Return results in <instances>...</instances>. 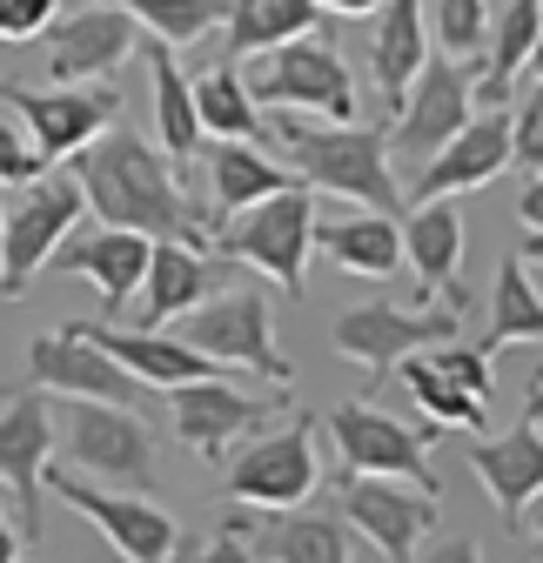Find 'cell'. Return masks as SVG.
I'll use <instances>...</instances> for the list:
<instances>
[{
    "label": "cell",
    "mask_w": 543,
    "mask_h": 563,
    "mask_svg": "<svg viewBox=\"0 0 543 563\" xmlns=\"http://www.w3.org/2000/svg\"><path fill=\"white\" fill-rule=\"evenodd\" d=\"M75 175L88 188V208L101 222H121V229H142V235H175V242H201L215 249V229H209V208H201L181 175H175V155L155 148L142 128L114 121L108 134H95L88 148L75 155Z\"/></svg>",
    "instance_id": "6da1fadb"
},
{
    "label": "cell",
    "mask_w": 543,
    "mask_h": 563,
    "mask_svg": "<svg viewBox=\"0 0 543 563\" xmlns=\"http://www.w3.org/2000/svg\"><path fill=\"white\" fill-rule=\"evenodd\" d=\"M276 141L289 148V168L315 188V195H343L356 208H383L396 216V175H389V141L369 121H296V108H282Z\"/></svg>",
    "instance_id": "7a4b0ae2"
},
{
    "label": "cell",
    "mask_w": 543,
    "mask_h": 563,
    "mask_svg": "<svg viewBox=\"0 0 543 563\" xmlns=\"http://www.w3.org/2000/svg\"><path fill=\"white\" fill-rule=\"evenodd\" d=\"M309 249H315V188H309V181H289V188H276V195H262L255 208L222 216V229H215V255H229V262L268 275L289 302L302 296Z\"/></svg>",
    "instance_id": "3957f363"
},
{
    "label": "cell",
    "mask_w": 543,
    "mask_h": 563,
    "mask_svg": "<svg viewBox=\"0 0 543 563\" xmlns=\"http://www.w3.org/2000/svg\"><path fill=\"white\" fill-rule=\"evenodd\" d=\"M54 450H60L67 470H88L114 489H148L155 483V422L134 416V402L60 396Z\"/></svg>",
    "instance_id": "277c9868"
},
{
    "label": "cell",
    "mask_w": 543,
    "mask_h": 563,
    "mask_svg": "<svg viewBox=\"0 0 543 563\" xmlns=\"http://www.w3.org/2000/svg\"><path fill=\"white\" fill-rule=\"evenodd\" d=\"M315 476H322L315 416H296L282 430H262L255 443H242L222 463V497L248 504V510H296L315 497Z\"/></svg>",
    "instance_id": "5b68a950"
},
{
    "label": "cell",
    "mask_w": 543,
    "mask_h": 563,
    "mask_svg": "<svg viewBox=\"0 0 543 563\" xmlns=\"http://www.w3.org/2000/svg\"><path fill=\"white\" fill-rule=\"evenodd\" d=\"M255 101L268 108H296V114H322V121H356V75L343 47L329 34H296L282 47H268L262 67L248 75Z\"/></svg>",
    "instance_id": "8992f818"
},
{
    "label": "cell",
    "mask_w": 543,
    "mask_h": 563,
    "mask_svg": "<svg viewBox=\"0 0 543 563\" xmlns=\"http://www.w3.org/2000/svg\"><path fill=\"white\" fill-rule=\"evenodd\" d=\"M81 208H88V188H81L75 168H67V175H47L41 168L21 188V201L8 208V242H0V296H8V302H21L27 282L47 268V255L75 235Z\"/></svg>",
    "instance_id": "52a82bcc"
},
{
    "label": "cell",
    "mask_w": 543,
    "mask_h": 563,
    "mask_svg": "<svg viewBox=\"0 0 543 563\" xmlns=\"http://www.w3.org/2000/svg\"><path fill=\"white\" fill-rule=\"evenodd\" d=\"M463 329V302H363V309H350V316H335V329H329V342H335V356H350V363H363V369H396L402 356H417V349H436V342H450Z\"/></svg>",
    "instance_id": "ba28073f"
},
{
    "label": "cell",
    "mask_w": 543,
    "mask_h": 563,
    "mask_svg": "<svg viewBox=\"0 0 543 563\" xmlns=\"http://www.w3.org/2000/svg\"><path fill=\"white\" fill-rule=\"evenodd\" d=\"M181 335L201 349V356H215L222 369H248L262 383L289 389L296 369L289 356L276 349V335H268V296L262 289H229V296H209L201 309L181 316Z\"/></svg>",
    "instance_id": "9c48e42d"
},
{
    "label": "cell",
    "mask_w": 543,
    "mask_h": 563,
    "mask_svg": "<svg viewBox=\"0 0 543 563\" xmlns=\"http://www.w3.org/2000/svg\"><path fill=\"white\" fill-rule=\"evenodd\" d=\"M477 114V67H469L463 54H430L423 67H417V81H410V95L396 101V128H389V155H402V162H430L443 141Z\"/></svg>",
    "instance_id": "30bf717a"
},
{
    "label": "cell",
    "mask_w": 543,
    "mask_h": 563,
    "mask_svg": "<svg viewBox=\"0 0 543 563\" xmlns=\"http://www.w3.org/2000/svg\"><path fill=\"white\" fill-rule=\"evenodd\" d=\"M0 108H14L47 162H75L95 134L121 121V88L114 81H54V88H0Z\"/></svg>",
    "instance_id": "8fae6325"
},
{
    "label": "cell",
    "mask_w": 543,
    "mask_h": 563,
    "mask_svg": "<svg viewBox=\"0 0 543 563\" xmlns=\"http://www.w3.org/2000/svg\"><path fill=\"white\" fill-rule=\"evenodd\" d=\"M47 483H54V497H60V504H75V510L108 537L114 556H128V563H168V556H181V523H175L162 504L134 497V489L81 483L75 470H54Z\"/></svg>",
    "instance_id": "7c38bea8"
},
{
    "label": "cell",
    "mask_w": 543,
    "mask_h": 563,
    "mask_svg": "<svg viewBox=\"0 0 543 563\" xmlns=\"http://www.w3.org/2000/svg\"><path fill=\"white\" fill-rule=\"evenodd\" d=\"M27 376H34L47 396H101V402H142V396H148V383L134 376L121 356H108V349H101L95 322H67V329L34 335Z\"/></svg>",
    "instance_id": "4fadbf2b"
},
{
    "label": "cell",
    "mask_w": 543,
    "mask_h": 563,
    "mask_svg": "<svg viewBox=\"0 0 543 563\" xmlns=\"http://www.w3.org/2000/svg\"><path fill=\"white\" fill-rule=\"evenodd\" d=\"M168 422H175V443H188L201 463H215L262 422H276V396H248L229 376H201V383H175L168 389Z\"/></svg>",
    "instance_id": "5bb4252c"
},
{
    "label": "cell",
    "mask_w": 543,
    "mask_h": 563,
    "mask_svg": "<svg viewBox=\"0 0 543 563\" xmlns=\"http://www.w3.org/2000/svg\"><path fill=\"white\" fill-rule=\"evenodd\" d=\"M343 517L363 530V543L376 556H417V543L436 530L443 517V497L410 476H350L343 483Z\"/></svg>",
    "instance_id": "9a60e30c"
},
{
    "label": "cell",
    "mask_w": 543,
    "mask_h": 563,
    "mask_svg": "<svg viewBox=\"0 0 543 563\" xmlns=\"http://www.w3.org/2000/svg\"><path fill=\"white\" fill-rule=\"evenodd\" d=\"M329 443H335V456H343L350 476H410V483H423V489L443 497L423 437L410 422H396L383 402H343L329 416Z\"/></svg>",
    "instance_id": "2e32d148"
},
{
    "label": "cell",
    "mask_w": 543,
    "mask_h": 563,
    "mask_svg": "<svg viewBox=\"0 0 543 563\" xmlns=\"http://www.w3.org/2000/svg\"><path fill=\"white\" fill-rule=\"evenodd\" d=\"M47 463H54V396L34 383L27 396H14L0 409V489L21 510V537L41 543V489H47Z\"/></svg>",
    "instance_id": "e0dca14e"
},
{
    "label": "cell",
    "mask_w": 543,
    "mask_h": 563,
    "mask_svg": "<svg viewBox=\"0 0 543 563\" xmlns=\"http://www.w3.org/2000/svg\"><path fill=\"white\" fill-rule=\"evenodd\" d=\"M142 47V21L114 0H88V8L60 14L47 27V81H108L114 67Z\"/></svg>",
    "instance_id": "ac0fdd59"
},
{
    "label": "cell",
    "mask_w": 543,
    "mask_h": 563,
    "mask_svg": "<svg viewBox=\"0 0 543 563\" xmlns=\"http://www.w3.org/2000/svg\"><path fill=\"white\" fill-rule=\"evenodd\" d=\"M510 168V108H484L469 114L443 148L410 175V208L436 201V195H469V188H490Z\"/></svg>",
    "instance_id": "d6986e66"
},
{
    "label": "cell",
    "mask_w": 543,
    "mask_h": 563,
    "mask_svg": "<svg viewBox=\"0 0 543 563\" xmlns=\"http://www.w3.org/2000/svg\"><path fill=\"white\" fill-rule=\"evenodd\" d=\"M148 255H155V235L121 229V222H101V229L67 235V242L47 255V268H54V275H81V282H88V289H95L108 309H121L128 296H142Z\"/></svg>",
    "instance_id": "ffe728a7"
},
{
    "label": "cell",
    "mask_w": 543,
    "mask_h": 563,
    "mask_svg": "<svg viewBox=\"0 0 543 563\" xmlns=\"http://www.w3.org/2000/svg\"><path fill=\"white\" fill-rule=\"evenodd\" d=\"M463 463L477 470V483L490 489V504H497L503 530L517 537L530 497L543 489V437H536V422L523 416L510 437H484V430H477V443H463Z\"/></svg>",
    "instance_id": "44dd1931"
},
{
    "label": "cell",
    "mask_w": 543,
    "mask_h": 563,
    "mask_svg": "<svg viewBox=\"0 0 543 563\" xmlns=\"http://www.w3.org/2000/svg\"><path fill=\"white\" fill-rule=\"evenodd\" d=\"M215 282H229V262L215 268V255L201 249V242L162 235L155 255H148V275H142V329L181 322L188 309H201V302L215 296Z\"/></svg>",
    "instance_id": "7402d4cb"
},
{
    "label": "cell",
    "mask_w": 543,
    "mask_h": 563,
    "mask_svg": "<svg viewBox=\"0 0 543 563\" xmlns=\"http://www.w3.org/2000/svg\"><path fill=\"white\" fill-rule=\"evenodd\" d=\"M402 262L417 268V282L430 296L463 302V289H456V268H463V208H456V195L417 201V216L402 222Z\"/></svg>",
    "instance_id": "603a6c76"
},
{
    "label": "cell",
    "mask_w": 543,
    "mask_h": 563,
    "mask_svg": "<svg viewBox=\"0 0 543 563\" xmlns=\"http://www.w3.org/2000/svg\"><path fill=\"white\" fill-rule=\"evenodd\" d=\"M423 60H430V8L423 0H383V21H376V41H369V75H376V95H383L389 114L410 95Z\"/></svg>",
    "instance_id": "cb8c5ba5"
},
{
    "label": "cell",
    "mask_w": 543,
    "mask_h": 563,
    "mask_svg": "<svg viewBox=\"0 0 543 563\" xmlns=\"http://www.w3.org/2000/svg\"><path fill=\"white\" fill-rule=\"evenodd\" d=\"M95 335H101V349L108 356H121L134 376H142L148 389H175V383H201V376H229L215 356H201V349L188 342V335H155V329H101L95 322Z\"/></svg>",
    "instance_id": "d4e9b609"
},
{
    "label": "cell",
    "mask_w": 543,
    "mask_h": 563,
    "mask_svg": "<svg viewBox=\"0 0 543 563\" xmlns=\"http://www.w3.org/2000/svg\"><path fill=\"white\" fill-rule=\"evenodd\" d=\"M148 60V81H155V128H162V148L175 155V168H188L195 155H201V114H195V81L175 67V54H168V41H155V34H142V47H134Z\"/></svg>",
    "instance_id": "484cf974"
},
{
    "label": "cell",
    "mask_w": 543,
    "mask_h": 563,
    "mask_svg": "<svg viewBox=\"0 0 543 563\" xmlns=\"http://www.w3.org/2000/svg\"><path fill=\"white\" fill-rule=\"evenodd\" d=\"M201 175H209V201H215V222L222 216H242V208H255L262 195H276L302 175H282L276 162H268L255 141H215L209 155H201Z\"/></svg>",
    "instance_id": "4316f807"
},
{
    "label": "cell",
    "mask_w": 543,
    "mask_h": 563,
    "mask_svg": "<svg viewBox=\"0 0 543 563\" xmlns=\"http://www.w3.org/2000/svg\"><path fill=\"white\" fill-rule=\"evenodd\" d=\"M315 249L335 268H350V275H396V262H402V222L383 216V208L335 216V222H315Z\"/></svg>",
    "instance_id": "83f0119b"
},
{
    "label": "cell",
    "mask_w": 543,
    "mask_h": 563,
    "mask_svg": "<svg viewBox=\"0 0 543 563\" xmlns=\"http://www.w3.org/2000/svg\"><path fill=\"white\" fill-rule=\"evenodd\" d=\"M329 21L322 0H229V47L222 60H255L296 34H315Z\"/></svg>",
    "instance_id": "f1b7e54d"
},
{
    "label": "cell",
    "mask_w": 543,
    "mask_h": 563,
    "mask_svg": "<svg viewBox=\"0 0 543 563\" xmlns=\"http://www.w3.org/2000/svg\"><path fill=\"white\" fill-rule=\"evenodd\" d=\"M396 369H402V389H410V402L423 409L430 430H456V437H477V430H484L490 402H484L477 389H463L436 356H423V349H417V356H402Z\"/></svg>",
    "instance_id": "f546056e"
},
{
    "label": "cell",
    "mask_w": 543,
    "mask_h": 563,
    "mask_svg": "<svg viewBox=\"0 0 543 563\" xmlns=\"http://www.w3.org/2000/svg\"><path fill=\"white\" fill-rule=\"evenodd\" d=\"M195 114H201V134H215V141H262L268 134V121H255V88L242 81V60H215L195 81Z\"/></svg>",
    "instance_id": "4dcf8cb0"
},
{
    "label": "cell",
    "mask_w": 543,
    "mask_h": 563,
    "mask_svg": "<svg viewBox=\"0 0 543 563\" xmlns=\"http://www.w3.org/2000/svg\"><path fill=\"white\" fill-rule=\"evenodd\" d=\"M536 34H543V0H510V8L497 14V34H490V67L477 75V101H484V108H503L510 81L530 67Z\"/></svg>",
    "instance_id": "1f68e13d"
},
{
    "label": "cell",
    "mask_w": 543,
    "mask_h": 563,
    "mask_svg": "<svg viewBox=\"0 0 543 563\" xmlns=\"http://www.w3.org/2000/svg\"><path fill=\"white\" fill-rule=\"evenodd\" d=\"M510 342H543V296L530 289V262H523V255H510V262L497 268L484 349H510Z\"/></svg>",
    "instance_id": "d6a6232c"
},
{
    "label": "cell",
    "mask_w": 543,
    "mask_h": 563,
    "mask_svg": "<svg viewBox=\"0 0 543 563\" xmlns=\"http://www.w3.org/2000/svg\"><path fill=\"white\" fill-rule=\"evenodd\" d=\"M114 8H128L134 21H142V34H155V41H168V47L201 41V34L229 14L222 0H114Z\"/></svg>",
    "instance_id": "836d02e7"
},
{
    "label": "cell",
    "mask_w": 543,
    "mask_h": 563,
    "mask_svg": "<svg viewBox=\"0 0 543 563\" xmlns=\"http://www.w3.org/2000/svg\"><path fill=\"white\" fill-rule=\"evenodd\" d=\"M430 34H436L443 54L469 60L490 41V8H484V0H436V8H430Z\"/></svg>",
    "instance_id": "e575fe53"
},
{
    "label": "cell",
    "mask_w": 543,
    "mask_h": 563,
    "mask_svg": "<svg viewBox=\"0 0 543 563\" xmlns=\"http://www.w3.org/2000/svg\"><path fill=\"white\" fill-rule=\"evenodd\" d=\"M41 168H54V162L41 155L34 128H27L14 108H0V188H27Z\"/></svg>",
    "instance_id": "d590c367"
},
{
    "label": "cell",
    "mask_w": 543,
    "mask_h": 563,
    "mask_svg": "<svg viewBox=\"0 0 543 563\" xmlns=\"http://www.w3.org/2000/svg\"><path fill=\"white\" fill-rule=\"evenodd\" d=\"M510 162L523 175H543V81L510 108Z\"/></svg>",
    "instance_id": "8d00e7d4"
},
{
    "label": "cell",
    "mask_w": 543,
    "mask_h": 563,
    "mask_svg": "<svg viewBox=\"0 0 543 563\" xmlns=\"http://www.w3.org/2000/svg\"><path fill=\"white\" fill-rule=\"evenodd\" d=\"M60 21V0H0V41H41Z\"/></svg>",
    "instance_id": "74e56055"
},
{
    "label": "cell",
    "mask_w": 543,
    "mask_h": 563,
    "mask_svg": "<svg viewBox=\"0 0 543 563\" xmlns=\"http://www.w3.org/2000/svg\"><path fill=\"white\" fill-rule=\"evenodd\" d=\"M436 363L463 383V389H477L484 402H490V349L477 342V349H469V342H436Z\"/></svg>",
    "instance_id": "f35d334b"
},
{
    "label": "cell",
    "mask_w": 543,
    "mask_h": 563,
    "mask_svg": "<svg viewBox=\"0 0 543 563\" xmlns=\"http://www.w3.org/2000/svg\"><path fill=\"white\" fill-rule=\"evenodd\" d=\"M517 216H523V229H543V175H530V188L517 195Z\"/></svg>",
    "instance_id": "ab89813d"
},
{
    "label": "cell",
    "mask_w": 543,
    "mask_h": 563,
    "mask_svg": "<svg viewBox=\"0 0 543 563\" xmlns=\"http://www.w3.org/2000/svg\"><path fill=\"white\" fill-rule=\"evenodd\" d=\"M517 537H530V543H536V556H543V489L530 497V510H523V530H517Z\"/></svg>",
    "instance_id": "60d3db41"
},
{
    "label": "cell",
    "mask_w": 543,
    "mask_h": 563,
    "mask_svg": "<svg viewBox=\"0 0 543 563\" xmlns=\"http://www.w3.org/2000/svg\"><path fill=\"white\" fill-rule=\"evenodd\" d=\"M322 8H329V14H343V21H356V14H376L383 0H322Z\"/></svg>",
    "instance_id": "b9f144b4"
},
{
    "label": "cell",
    "mask_w": 543,
    "mask_h": 563,
    "mask_svg": "<svg viewBox=\"0 0 543 563\" xmlns=\"http://www.w3.org/2000/svg\"><path fill=\"white\" fill-rule=\"evenodd\" d=\"M21 543H27V537H21V530H8V517H0V563H14V556H21Z\"/></svg>",
    "instance_id": "7bdbcfd3"
},
{
    "label": "cell",
    "mask_w": 543,
    "mask_h": 563,
    "mask_svg": "<svg viewBox=\"0 0 543 563\" xmlns=\"http://www.w3.org/2000/svg\"><path fill=\"white\" fill-rule=\"evenodd\" d=\"M523 262H543V229H530V242H523Z\"/></svg>",
    "instance_id": "ee69618b"
},
{
    "label": "cell",
    "mask_w": 543,
    "mask_h": 563,
    "mask_svg": "<svg viewBox=\"0 0 543 563\" xmlns=\"http://www.w3.org/2000/svg\"><path fill=\"white\" fill-rule=\"evenodd\" d=\"M523 416H530V422H543V383L530 389V402H523Z\"/></svg>",
    "instance_id": "f6af8a7d"
},
{
    "label": "cell",
    "mask_w": 543,
    "mask_h": 563,
    "mask_svg": "<svg viewBox=\"0 0 543 563\" xmlns=\"http://www.w3.org/2000/svg\"><path fill=\"white\" fill-rule=\"evenodd\" d=\"M530 75L543 81V34H536V47H530Z\"/></svg>",
    "instance_id": "bcb514c9"
},
{
    "label": "cell",
    "mask_w": 543,
    "mask_h": 563,
    "mask_svg": "<svg viewBox=\"0 0 543 563\" xmlns=\"http://www.w3.org/2000/svg\"><path fill=\"white\" fill-rule=\"evenodd\" d=\"M536 383H543V363H536V376H530V389H536Z\"/></svg>",
    "instance_id": "7dc6e473"
},
{
    "label": "cell",
    "mask_w": 543,
    "mask_h": 563,
    "mask_svg": "<svg viewBox=\"0 0 543 563\" xmlns=\"http://www.w3.org/2000/svg\"><path fill=\"white\" fill-rule=\"evenodd\" d=\"M0 242H8V216H0Z\"/></svg>",
    "instance_id": "c3c4849f"
}]
</instances>
